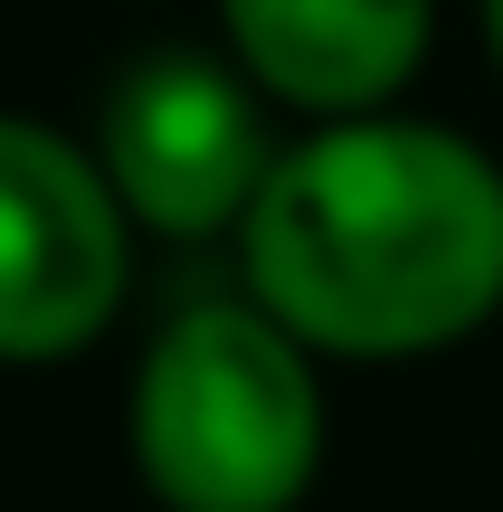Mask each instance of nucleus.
<instances>
[{"mask_svg":"<svg viewBox=\"0 0 503 512\" xmlns=\"http://www.w3.org/2000/svg\"><path fill=\"white\" fill-rule=\"evenodd\" d=\"M238 256L247 304L323 361H428L503 313V162L456 124L342 114L276 152Z\"/></svg>","mask_w":503,"mask_h":512,"instance_id":"f257e3e1","label":"nucleus"},{"mask_svg":"<svg viewBox=\"0 0 503 512\" xmlns=\"http://www.w3.org/2000/svg\"><path fill=\"white\" fill-rule=\"evenodd\" d=\"M133 475L162 512H295L323 475V351L266 304H190L133 370Z\"/></svg>","mask_w":503,"mask_h":512,"instance_id":"f03ea898","label":"nucleus"},{"mask_svg":"<svg viewBox=\"0 0 503 512\" xmlns=\"http://www.w3.org/2000/svg\"><path fill=\"white\" fill-rule=\"evenodd\" d=\"M276 152L285 143L266 133V86L238 57H209V48L124 57L105 86V114H95V162H105L124 219L152 238L247 228Z\"/></svg>","mask_w":503,"mask_h":512,"instance_id":"7ed1b4c3","label":"nucleus"},{"mask_svg":"<svg viewBox=\"0 0 503 512\" xmlns=\"http://www.w3.org/2000/svg\"><path fill=\"white\" fill-rule=\"evenodd\" d=\"M133 294V219L105 162L0 105V361L48 370L114 332Z\"/></svg>","mask_w":503,"mask_h":512,"instance_id":"20e7f679","label":"nucleus"},{"mask_svg":"<svg viewBox=\"0 0 503 512\" xmlns=\"http://www.w3.org/2000/svg\"><path fill=\"white\" fill-rule=\"evenodd\" d=\"M219 19L266 105H295L314 124L390 114L437 38V0H219Z\"/></svg>","mask_w":503,"mask_h":512,"instance_id":"39448f33","label":"nucleus"},{"mask_svg":"<svg viewBox=\"0 0 503 512\" xmlns=\"http://www.w3.org/2000/svg\"><path fill=\"white\" fill-rule=\"evenodd\" d=\"M485 48H494V67H503V0H485Z\"/></svg>","mask_w":503,"mask_h":512,"instance_id":"423d86ee","label":"nucleus"}]
</instances>
